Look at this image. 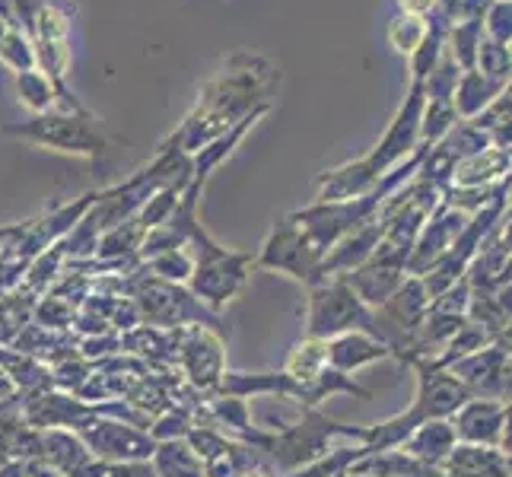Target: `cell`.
<instances>
[{
  "instance_id": "obj_1",
  "label": "cell",
  "mask_w": 512,
  "mask_h": 477,
  "mask_svg": "<svg viewBox=\"0 0 512 477\" xmlns=\"http://www.w3.org/2000/svg\"><path fill=\"white\" fill-rule=\"evenodd\" d=\"M277 80H280V74L268 61L236 55L214 80L204 86L194 112L182 121L179 131H175L169 140H163V144L179 147L188 156L198 153L204 144H210L214 137L233 128L236 121L255 112L258 105H268V93Z\"/></svg>"
},
{
  "instance_id": "obj_2",
  "label": "cell",
  "mask_w": 512,
  "mask_h": 477,
  "mask_svg": "<svg viewBox=\"0 0 512 477\" xmlns=\"http://www.w3.org/2000/svg\"><path fill=\"white\" fill-rule=\"evenodd\" d=\"M198 198H201V191L188 185L169 223L185 236L191 258H194V271L188 280L191 296L210 312H220L226 303H233L245 290V280H249L255 268V255L223 249L198 220Z\"/></svg>"
},
{
  "instance_id": "obj_3",
  "label": "cell",
  "mask_w": 512,
  "mask_h": 477,
  "mask_svg": "<svg viewBox=\"0 0 512 477\" xmlns=\"http://www.w3.org/2000/svg\"><path fill=\"white\" fill-rule=\"evenodd\" d=\"M334 439H353V443H363V427H344V423H334L331 417L319 414L315 408H306L290 427H280L274 433L264 430L258 455H268L271 462L284 471L293 474L296 468H303L315 458H322Z\"/></svg>"
},
{
  "instance_id": "obj_4",
  "label": "cell",
  "mask_w": 512,
  "mask_h": 477,
  "mask_svg": "<svg viewBox=\"0 0 512 477\" xmlns=\"http://www.w3.org/2000/svg\"><path fill=\"white\" fill-rule=\"evenodd\" d=\"M4 134L23 140V144L42 147V150L93 159V163H99L105 156V134L99 131L96 118L80 115V112L51 109L42 115H32L26 121H10Z\"/></svg>"
},
{
  "instance_id": "obj_5",
  "label": "cell",
  "mask_w": 512,
  "mask_h": 477,
  "mask_svg": "<svg viewBox=\"0 0 512 477\" xmlns=\"http://www.w3.org/2000/svg\"><path fill=\"white\" fill-rule=\"evenodd\" d=\"M29 42L35 51V67H39L51 80V86H55L58 109L90 115L86 105L67 90V70H70V20H67V13L55 4H48V0H42L39 10L32 16Z\"/></svg>"
},
{
  "instance_id": "obj_6",
  "label": "cell",
  "mask_w": 512,
  "mask_h": 477,
  "mask_svg": "<svg viewBox=\"0 0 512 477\" xmlns=\"http://www.w3.org/2000/svg\"><path fill=\"white\" fill-rule=\"evenodd\" d=\"M347 331L373 334V309L360 303L344 277H322L309 287L306 338L331 341Z\"/></svg>"
},
{
  "instance_id": "obj_7",
  "label": "cell",
  "mask_w": 512,
  "mask_h": 477,
  "mask_svg": "<svg viewBox=\"0 0 512 477\" xmlns=\"http://www.w3.org/2000/svg\"><path fill=\"white\" fill-rule=\"evenodd\" d=\"M319 264H322V252L315 249L312 239L303 233V226H299L290 214L280 217L268 239L261 242V249L255 252V268H264V271H277V274H287L299 284H319Z\"/></svg>"
},
{
  "instance_id": "obj_8",
  "label": "cell",
  "mask_w": 512,
  "mask_h": 477,
  "mask_svg": "<svg viewBox=\"0 0 512 477\" xmlns=\"http://www.w3.org/2000/svg\"><path fill=\"white\" fill-rule=\"evenodd\" d=\"M423 102H427V96H423V83H411V90H408V96H404V102L398 105L395 118L388 121L382 140L363 156L366 163H369V169L376 172V179H382L388 169H395L411 153L420 150V115H423Z\"/></svg>"
},
{
  "instance_id": "obj_9",
  "label": "cell",
  "mask_w": 512,
  "mask_h": 477,
  "mask_svg": "<svg viewBox=\"0 0 512 477\" xmlns=\"http://www.w3.org/2000/svg\"><path fill=\"white\" fill-rule=\"evenodd\" d=\"M74 433L93 452L96 462H150L156 452V443L147 430L121 423L115 417L96 414L86 423H80Z\"/></svg>"
},
{
  "instance_id": "obj_10",
  "label": "cell",
  "mask_w": 512,
  "mask_h": 477,
  "mask_svg": "<svg viewBox=\"0 0 512 477\" xmlns=\"http://www.w3.org/2000/svg\"><path fill=\"white\" fill-rule=\"evenodd\" d=\"M446 369L468 388L471 398L509 401V338H500L481 350H474Z\"/></svg>"
},
{
  "instance_id": "obj_11",
  "label": "cell",
  "mask_w": 512,
  "mask_h": 477,
  "mask_svg": "<svg viewBox=\"0 0 512 477\" xmlns=\"http://www.w3.org/2000/svg\"><path fill=\"white\" fill-rule=\"evenodd\" d=\"M452 433L458 443L493 446L509 452V401L497 398H468L452 417Z\"/></svg>"
},
{
  "instance_id": "obj_12",
  "label": "cell",
  "mask_w": 512,
  "mask_h": 477,
  "mask_svg": "<svg viewBox=\"0 0 512 477\" xmlns=\"http://www.w3.org/2000/svg\"><path fill=\"white\" fill-rule=\"evenodd\" d=\"M408 366L417 373L414 376L417 392H414L411 408L417 411L420 420H449L471 398L468 388L458 382L449 369L430 366L427 360H411Z\"/></svg>"
},
{
  "instance_id": "obj_13",
  "label": "cell",
  "mask_w": 512,
  "mask_h": 477,
  "mask_svg": "<svg viewBox=\"0 0 512 477\" xmlns=\"http://www.w3.org/2000/svg\"><path fill=\"white\" fill-rule=\"evenodd\" d=\"M465 223H468V214L439 204L427 217V223L420 226V233L414 239V249H411V258H408V268H404V271H408L411 277L427 274L433 264L452 249V242L462 236Z\"/></svg>"
},
{
  "instance_id": "obj_14",
  "label": "cell",
  "mask_w": 512,
  "mask_h": 477,
  "mask_svg": "<svg viewBox=\"0 0 512 477\" xmlns=\"http://www.w3.org/2000/svg\"><path fill=\"white\" fill-rule=\"evenodd\" d=\"M179 357H182V369L191 379V385L204 388V392H217V385L226 373V366H223L226 350L217 331H210L207 325H191L185 331Z\"/></svg>"
},
{
  "instance_id": "obj_15",
  "label": "cell",
  "mask_w": 512,
  "mask_h": 477,
  "mask_svg": "<svg viewBox=\"0 0 512 477\" xmlns=\"http://www.w3.org/2000/svg\"><path fill=\"white\" fill-rule=\"evenodd\" d=\"M379 185L376 172L369 169V163L360 159H350V163L328 169L315 179V201L322 204H334V201H350V198H363Z\"/></svg>"
},
{
  "instance_id": "obj_16",
  "label": "cell",
  "mask_w": 512,
  "mask_h": 477,
  "mask_svg": "<svg viewBox=\"0 0 512 477\" xmlns=\"http://www.w3.org/2000/svg\"><path fill=\"white\" fill-rule=\"evenodd\" d=\"M404 277H408V271L398 268V264L379 261V258H369V261L360 264V268H353L350 274H344L350 290L357 293V299L369 309H379L385 299L404 284Z\"/></svg>"
},
{
  "instance_id": "obj_17",
  "label": "cell",
  "mask_w": 512,
  "mask_h": 477,
  "mask_svg": "<svg viewBox=\"0 0 512 477\" xmlns=\"http://www.w3.org/2000/svg\"><path fill=\"white\" fill-rule=\"evenodd\" d=\"M325 350H328V366L338 369V373H344V376L357 373V369H363V366H373L379 360L392 357L388 347L379 338H373L369 331L338 334V338L325 341Z\"/></svg>"
},
{
  "instance_id": "obj_18",
  "label": "cell",
  "mask_w": 512,
  "mask_h": 477,
  "mask_svg": "<svg viewBox=\"0 0 512 477\" xmlns=\"http://www.w3.org/2000/svg\"><path fill=\"white\" fill-rule=\"evenodd\" d=\"M455 433H452V423L449 420H423L411 430V436L401 443V452L411 455L414 462L427 465V468H443L449 452L455 449Z\"/></svg>"
},
{
  "instance_id": "obj_19",
  "label": "cell",
  "mask_w": 512,
  "mask_h": 477,
  "mask_svg": "<svg viewBox=\"0 0 512 477\" xmlns=\"http://www.w3.org/2000/svg\"><path fill=\"white\" fill-rule=\"evenodd\" d=\"M439 471H443V477H509V452L493 446L455 443Z\"/></svg>"
},
{
  "instance_id": "obj_20",
  "label": "cell",
  "mask_w": 512,
  "mask_h": 477,
  "mask_svg": "<svg viewBox=\"0 0 512 477\" xmlns=\"http://www.w3.org/2000/svg\"><path fill=\"white\" fill-rule=\"evenodd\" d=\"M509 179V150L503 147H484L481 153L458 159L452 169V188H490Z\"/></svg>"
},
{
  "instance_id": "obj_21",
  "label": "cell",
  "mask_w": 512,
  "mask_h": 477,
  "mask_svg": "<svg viewBox=\"0 0 512 477\" xmlns=\"http://www.w3.org/2000/svg\"><path fill=\"white\" fill-rule=\"evenodd\" d=\"M42 462L67 477H83L96 458L74 430H42Z\"/></svg>"
},
{
  "instance_id": "obj_22",
  "label": "cell",
  "mask_w": 512,
  "mask_h": 477,
  "mask_svg": "<svg viewBox=\"0 0 512 477\" xmlns=\"http://www.w3.org/2000/svg\"><path fill=\"white\" fill-rule=\"evenodd\" d=\"M506 90H509V83H497V80L484 77L478 67L462 70V74H458L455 90H452L455 115L462 118V121H471L474 115H481L487 105L497 99L500 93H506Z\"/></svg>"
},
{
  "instance_id": "obj_23",
  "label": "cell",
  "mask_w": 512,
  "mask_h": 477,
  "mask_svg": "<svg viewBox=\"0 0 512 477\" xmlns=\"http://www.w3.org/2000/svg\"><path fill=\"white\" fill-rule=\"evenodd\" d=\"M13 93H16V99H20L23 109H29L32 115L58 109L55 86H51V80L42 74L39 67L23 70V74H13Z\"/></svg>"
},
{
  "instance_id": "obj_24",
  "label": "cell",
  "mask_w": 512,
  "mask_h": 477,
  "mask_svg": "<svg viewBox=\"0 0 512 477\" xmlns=\"http://www.w3.org/2000/svg\"><path fill=\"white\" fill-rule=\"evenodd\" d=\"M328 369V350H325V341L319 338H303L284 363V373L296 382H312L315 376H322Z\"/></svg>"
},
{
  "instance_id": "obj_25",
  "label": "cell",
  "mask_w": 512,
  "mask_h": 477,
  "mask_svg": "<svg viewBox=\"0 0 512 477\" xmlns=\"http://www.w3.org/2000/svg\"><path fill=\"white\" fill-rule=\"evenodd\" d=\"M484 39V26L481 20H465V23H452L446 29V55L458 64V70H471L478 61V48Z\"/></svg>"
},
{
  "instance_id": "obj_26",
  "label": "cell",
  "mask_w": 512,
  "mask_h": 477,
  "mask_svg": "<svg viewBox=\"0 0 512 477\" xmlns=\"http://www.w3.org/2000/svg\"><path fill=\"white\" fill-rule=\"evenodd\" d=\"M455 105L452 99H427L423 102V115H420V147H436L455 125H458Z\"/></svg>"
},
{
  "instance_id": "obj_27",
  "label": "cell",
  "mask_w": 512,
  "mask_h": 477,
  "mask_svg": "<svg viewBox=\"0 0 512 477\" xmlns=\"http://www.w3.org/2000/svg\"><path fill=\"white\" fill-rule=\"evenodd\" d=\"M427 29H430L427 16L398 13V16H392V23H388V29H385L388 32V45H392L398 55L411 58L417 51V45L427 39Z\"/></svg>"
},
{
  "instance_id": "obj_28",
  "label": "cell",
  "mask_w": 512,
  "mask_h": 477,
  "mask_svg": "<svg viewBox=\"0 0 512 477\" xmlns=\"http://www.w3.org/2000/svg\"><path fill=\"white\" fill-rule=\"evenodd\" d=\"M147 271L156 277V280H166V284H175L182 287L191 280V271H194V258H191V249L182 245V249H169V252H160L144 261Z\"/></svg>"
},
{
  "instance_id": "obj_29",
  "label": "cell",
  "mask_w": 512,
  "mask_h": 477,
  "mask_svg": "<svg viewBox=\"0 0 512 477\" xmlns=\"http://www.w3.org/2000/svg\"><path fill=\"white\" fill-rule=\"evenodd\" d=\"M509 105H512V99L506 90L493 99L481 115L471 118V125L478 131H484L493 147H503V150H509Z\"/></svg>"
},
{
  "instance_id": "obj_30",
  "label": "cell",
  "mask_w": 512,
  "mask_h": 477,
  "mask_svg": "<svg viewBox=\"0 0 512 477\" xmlns=\"http://www.w3.org/2000/svg\"><path fill=\"white\" fill-rule=\"evenodd\" d=\"M474 67L481 70L484 77L497 80V83H509L512 77V55H509V45H500L493 39H481V48H478V61H474Z\"/></svg>"
},
{
  "instance_id": "obj_31",
  "label": "cell",
  "mask_w": 512,
  "mask_h": 477,
  "mask_svg": "<svg viewBox=\"0 0 512 477\" xmlns=\"http://www.w3.org/2000/svg\"><path fill=\"white\" fill-rule=\"evenodd\" d=\"M0 64L13 70V74H23V70L35 67V51L23 29H10L4 35V42H0Z\"/></svg>"
},
{
  "instance_id": "obj_32",
  "label": "cell",
  "mask_w": 512,
  "mask_h": 477,
  "mask_svg": "<svg viewBox=\"0 0 512 477\" xmlns=\"http://www.w3.org/2000/svg\"><path fill=\"white\" fill-rule=\"evenodd\" d=\"M481 26L487 39L509 45L512 42V0H490Z\"/></svg>"
},
{
  "instance_id": "obj_33",
  "label": "cell",
  "mask_w": 512,
  "mask_h": 477,
  "mask_svg": "<svg viewBox=\"0 0 512 477\" xmlns=\"http://www.w3.org/2000/svg\"><path fill=\"white\" fill-rule=\"evenodd\" d=\"M191 417L188 411H166L153 420V427H147L153 443H172V439H185L191 433Z\"/></svg>"
},
{
  "instance_id": "obj_34",
  "label": "cell",
  "mask_w": 512,
  "mask_h": 477,
  "mask_svg": "<svg viewBox=\"0 0 512 477\" xmlns=\"http://www.w3.org/2000/svg\"><path fill=\"white\" fill-rule=\"evenodd\" d=\"M83 477H160L150 462H93Z\"/></svg>"
},
{
  "instance_id": "obj_35",
  "label": "cell",
  "mask_w": 512,
  "mask_h": 477,
  "mask_svg": "<svg viewBox=\"0 0 512 477\" xmlns=\"http://www.w3.org/2000/svg\"><path fill=\"white\" fill-rule=\"evenodd\" d=\"M487 4L490 0H436V13L452 26L465 20H484Z\"/></svg>"
},
{
  "instance_id": "obj_36",
  "label": "cell",
  "mask_w": 512,
  "mask_h": 477,
  "mask_svg": "<svg viewBox=\"0 0 512 477\" xmlns=\"http://www.w3.org/2000/svg\"><path fill=\"white\" fill-rule=\"evenodd\" d=\"M20 423H23V414L16 411V404L0 414V465L13 458L10 449H13V436H16V427H20Z\"/></svg>"
},
{
  "instance_id": "obj_37",
  "label": "cell",
  "mask_w": 512,
  "mask_h": 477,
  "mask_svg": "<svg viewBox=\"0 0 512 477\" xmlns=\"http://www.w3.org/2000/svg\"><path fill=\"white\" fill-rule=\"evenodd\" d=\"M39 322H42V328H64L74 322V312H70L64 299H45L39 306Z\"/></svg>"
},
{
  "instance_id": "obj_38",
  "label": "cell",
  "mask_w": 512,
  "mask_h": 477,
  "mask_svg": "<svg viewBox=\"0 0 512 477\" xmlns=\"http://www.w3.org/2000/svg\"><path fill=\"white\" fill-rule=\"evenodd\" d=\"M401 13H414V16H430L436 10V0H398Z\"/></svg>"
},
{
  "instance_id": "obj_39",
  "label": "cell",
  "mask_w": 512,
  "mask_h": 477,
  "mask_svg": "<svg viewBox=\"0 0 512 477\" xmlns=\"http://www.w3.org/2000/svg\"><path fill=\"white\" fill-rule=\"evenodd\" d=\"M20 229H23V223H4V226H0V255L10 252V245L16 242V236H20Z\"/></svg>"
},
{
  "instance_id": "obj_40",
  "label": "cell",
  "mask_w": 512,
  "mask_h": 477,
  "mask_svg": "<svg viewBox=\"0 0 512 477\" xmlns=\"http://www.w3.org/2000/svg\"><path fill=\"white\" fill-rule=\"evenodd\" d=\"M0 477H29V462H20V458H10V462L0 465Z\"/></svg>"
},
{
  "instance_id": "obj_41",
  "label": "cell",
  "mask_w": 512,
  "mask_h": 477,
  "mask_svg": "<svg viewBox=\"0 0 512 477\" xmlns=\"http://www.w3.org/2000/svg\"><path fill=\"white\" fill-rule=\"evenodd\" d=\"M29 477H67V474L51 468L48 462H42V458H35V462H29Z\"/></svg>"
},
{
  "instance_id": "obj_42",
  "label": "cell",
  "mask_w": 512,
  "mask_h": 477,
  "mask_svg": "<svg viewBox=\"0 0 512 477\" xmlns=\"http://www.w3.org/2000/svg\"><path fill=\"white\" fill-rule=\"evenodd\" d=\"M16 388H13V382H10V376L4 373V369H0V401H16Z\"/></svg>"
},
{
  "instance_id": "obj_43",
  "label": "cell",
  "mask_w": 512,
  "mask_h": 477,
  "mask_svg": "<svg viewBox=\"0 0 512 477\" xmlns=\"http://www.w3.org/2000/svg\"><path fill=\"white\" fill-rule=\"evenodd\" d=\"M10 29H13V26H10V20H7L4 13H0V42H4V35H7Z\"/></svg>"
},
{
  "instance_id": "obj_44",
  "label": "cell",
  "mask_w": 512,
  "mask_h": 477,
  "mask_svg": "<svg viewBox=\"0 0 512 477\" xmlns=\"http://www.w3.org/2000/svg\"><path fill=\"white\" fill-rule=\"evenodd\" d=\"M242 477H268V474H261V471H249V474H242Z\"/></svg>"
}]
</instances>
